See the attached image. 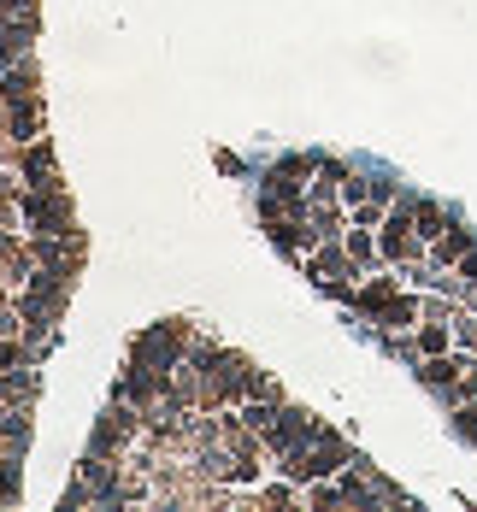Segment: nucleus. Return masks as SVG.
<instances>
[{
    "label": "nucleus",
    "instance_id": "obj_1",
    "mask_svg": "<svg viewBox=\"0 0 477 512\" xmlns=\"http://www.w3.org/2000/svg\"><path fill=\"white\" fill-rule=\"evenodd\" d=\"M466 365H472V359H454V354H430L419 365V383L424 389H442V395H448V389H454V383H460V377H466Z\"/></svg>",
    "mask_w": 477,
    "mask_h": 512
},
{
    "label": "nucleus",
    "instance_id": "obj_3",
    "mask_svg": "<svg viewBox=\"0 0 477 512\" xmlns=\"http://www.w3.org/2000/svg\"><path fill=\"white\" fill-rule=\"evenodd\" d=\"M448 342H454V330L448 324H436V318H424V330H419V354H448Z\"/></svg>",
    "mask_w": 477,
    "mask_h": 512
},
{
    "label": "nucleus",
    "instance_id": "obj_2",
    "mask_svg": "<svg viewBox=\"0 0 477 512\" xmlns=\"http://www.w3.org/2000/svg\"><path fill=\"white\" fill-rule=\"evenodd\" d=\"M413 224H419V236H424V242H436V236L448 230V212H442L436 201H413Z\"/></svg>",
    "mask_w": 477,
    "mask_h": 512
}]
</instances>
